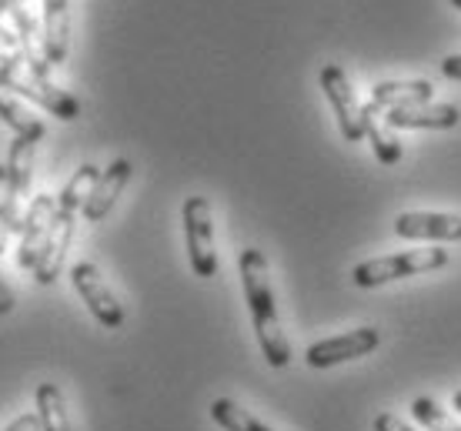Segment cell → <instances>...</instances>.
<instances>
[{"mask_svg":"<svg viewBox=\"0 0 461 431\" xmlns=\"http://www.w3.org/2000/svg\"><path fill=\"white\" fill-rule=\"evenodd\" d=\"M44 47L50 67L64 64L70 47V0H44Z\"/></svg>","mask_w":461,"mask_h":431,"instance_id":"14","label":"cell"},{"mask_svg":"<svg viewBox=\"0 0 461 431\" xmlns=\"http://www.w3.org/2000/svg\"><path fill=\"white\" fill-rule=\"evenodd\" d=\"M37 140L41 138H14L11 154H7V171H11V187H14V201H17V204H21V198L31 191Z\"/></svg>","mask_w":461,"mask_h":431,"instance_id":"17","label":"cell"},{"mask_svg":"<svg viewBox=\"0 0 461 431\" xmlns=\"http://www.w3.org/2000/svg\"><path fill=\"white\" fill-rule=\"evenodd\" d=\"M54 214H58V198L50 194H37L27 211H23L21 221V245H17V265L23 271H34L41 255L47 247V238H50V224H54Z\"/></svg>","mask_w":461,"mask_h":431,"instance_id":"7","label":"cell"},{"mask_svg":"<svg viewBox=\"0 0 461 431\" xmlns=\"http://www.w3.org/2000/svg\"><path fill=\"white\" fill-rule=\"evenodd\" d=\"M431 97H435L431 81H384L371 87L368 104L381 114V111H392V107L404 104H428Z\"/></svg>","mask_w":461,"mask_h":431,"instance_id":"15","label":"cell"},{"mask_svg":"<svg viewBox=\"0 0 461 431\" xmlns=\"http://www.w3.org/2000/svg\"><path fill=\"white\" fill-rule=\"evenodd\" d=\"M378 328H351L348 335H338V338H324L314 341L304 362L312 368H335L341 362H351V358H361V355H371L378 348Z\"/></svg>","mask_w":461,"mask_h":431,"instance_id":"8","label":"cell"},{"mask_svg":"<svg viewBox=\"0 0 461 431\" xmlns=\"http://www.w3.org/2000/svg\"><path fill=\"white\" fill-rule=\"evenodd\" d=\"M74 221H77V211L58 208L44 255H41V261H37V268H34L37 284H54V281H58L60 268H64V261H68V247H70V238H74Z\"/></svg>","mask_w":461,"mask_h":431,"instance_id":"11","label":"cell"},{"mask_svg":"<svg viewBox=\"0 0 461 431\" xmlns=\"http://www.w3.org/2000/svg\"><path fill=\"white\" fill-rule=\"evenodd\" d=\"M211 418L218 421L224 431H271L267 425L254 418L251 411H244L241 405H234L230 398H218L211 401Z\"/></svg>","mask_w":461,"mask_h":431,"instance_id":"20","label":"cell"},{"mask_svg":"<svg viewBox=\"0 0 461 431\" xmlns=\"http://www.w3.org/2000/svg\"><path fill=\"white\" fill-rule=\"evenodd\" d=\"M441 74L448 81H461V54H451V58L441 60Z\"/></svg>","mask_w":461,"mask_h":431,"instance_id":"26","label":"cell"},{"mask_svg":"<svg viewBox=\"0 0 461 431\" xmlns=\"http://www.w3.org/2000/svg\"><path fill=\"white\" fill-rule=\"evenodd\" d=\"M34 398H37V418H41V431H70L64 391H60L54 382H41Z\"/></svg>","mask_w":461,"mask_h":431,"instance_id":"18","label":"cell"},{"mask_svg":"<svg viewBox=\"0 0 461 431\" xmlns=\"http://www.w3.org/2000/svg\"><path fill=\"white\" fill-rule=\"evenodd\" d=\"M445 265H448V251L445 247H425V251H404V255H384L361 261L351 271V281H355L357 288H378V284H388V281L438 271Z\"/></svg>","mask_w":461,"mask_h":431,"instance_id":"3","label":"cell"},{"mask_svg":"<svg viewBox=\"0 0 461 431\" xmlns=\"http://www.w3.org/2000/svg\"><path fill=\"white\" fill-rule=\"evenodd\" d=\"M0 121H4L17 138H44V124L27 111L21 94H14L4 81H0Z\"/></svg>","mask_w":461,"mask_h":431,"instance_id":"16","label":"cell"},{"mask_svg":"<svg viewBox=\"0 0 461 431\" xmlns=\"http://www.w3.org/2000/svg\"><path fill=\"white\" fill-rule=\"evenodd\" d=\"M241 284L244 298H248V311L254 321V335L261 345V355L271 368H285L291 362V345L281 331L277 321V304H275V288H271V274H267V257L258 247H244L241 251Z\"/></svg>","mask_w":461,"mask_h":431,"instance_id":"1","label":"cell"},{"mask_svg":"<svg viewBox=\"0 0 461 431\" xmlns=\"http://www.w3.org/2000/svg\"><path fill=\"white\" fill-rule=\"evenodd\" d=\"M70 281H74V292L84 298V304H87V311L94 315L97 325L111 328V331L124 325V308H121V301L114 298V292L107 288V281H104V274L97 271V265L77 261V265L70 268Z\"/></svg>","mask_w":461,"mask_h":431,"instance_id":"6","label":"cell"},{"mask_svg":"<svg viewBox=\"0 0 461 431\" xmlns=\"http://www.w3.org/2000/svg\"><path fill=\"white\" fill-rule=\"evenodd\" d=\"M451 4H455V7H458V11H461V0H451Z\"/></svg>","mask_w":461,"mask_h":431,"instance_id":"30","label":"cell"},{"mask_svg":"<svg viewBox=\"0 0 461 431\" xmlns=\"http://www.w3.org/2000/svg\"><path fill=\"white\" fill-rule=\"evenodd\" d=\"M11 13L14 27H17V44H21L27 67L34 70L37 77H47L50 74V60H47L44 47V27H37V17L31 13V0H11Z\"/></svg>","mask_w":461,"mask_h":431,"instance_id":"12","label":"cell"},{"mask_svg":"<svg viewBox=\"0 0 461 431\" xmlns=\"http://www.w3.org/2000/svg\"><path fill=\"white\" fill-rule=\"evenodd\" d=\"M14 54H17V50H7V47L0 44V64H7V60H11Z\"/></svg>","mask_w":461,"mask_h":431,"instance_id":"28","label":"cell"},{"mask_svg":"<svg viewBox=\"0 0 461 431\" xmlns=\"http://www.w3.org/2000/svg\"><path fill=\"white\" fill-rule=\"evenodd\" d=\"M451 409H458V415H461V391H455V395H451Z\"/></svg>","mask_w":461,"mask_h":431,"instance_id":"29","label":"cell"},{"mask_svg":"<svg viewBox=\"0 0 461 431\" xmlns=\"http://www.w3.org/2000/svg\"><path fill=\"white\" fill-rule=\"evenodd\" d=\"M21 221H23V214H21V208H17V201H14L11 171H7V164H0V255H4V247H7L11 231H21Z\"/></svg>","mask_w":461,"mask_h":431,"instance_id":"19","label":"cell"},{"mask_svg":"<svg viewBox=\"0 0 461 431\" xmlns=\"http://www.w3.org/2000/svg\"><path fill=\"white\" fill-rule=\"evenodd\" d=\"M131 175H134V164L127 157H117V161L107 164L101 177L94 181L91 194H87V204L81 211L84 221H104L111 208L117 204V198H121V191L127 187V181H131Z\"/></svg>","mask_w":461,"mask_h":431,"instance_id":"10","label":"cell"},{"mask_svg":"<svg viewBox=\"0 0 461 431\" xmlns=\"http://www.w3.org/2000/svg\"><path fill=\"white\" fill-rule=\"evenodd\" d=\"M375 107H365V134L371 138V148H375V157H378L381 164H398L402 161V144L394 140L392 130L378 128V121H375Z\"/></svg>","mask_w":461,"mask_h":431,"instance_id":"21","label":"cell"},{"mask_svg":"<svg viewBox=\"0 0 461 431\" xmlns=\"http://www.w3.org/2000/svg\"><path fill=\"white\" fill-rule=\"evenodd\" d=\"M411 415L425 431H461L458 418H451L435 398H415L411 401Z\"/></svg>","mask_w":461,"mask_h":431,"instance_id":"22","label":"cell"},{"mask_svg":"<svg viewBox=\"0 0 461 431\" xmlns=\"http://www.w3.org/2000/svg\"><path fill=\"white\" fill-rule=\"evenodd\" d=\"M318 81H321L324 97H328V104H331V111L338 117L341 138L351 140V144L365 138V107L357 104V94L351 87V81H348L345 70L338 67V64H324Z\"/></svg>","mask_w":461,"mask_h":431,"instance_id":"5","label":"cell"},{"mask_svg":"<svg viewBox=\"0 0 461 431\" xmlns=\"http://www.w3.org/2000/svg\"><path fill=\"white\" fill-rule=\"evenodd\" d=\"M458 117L461 114L455 104H435V101H428V104H404V107L384 111L388 128H404V130H421V128L448 130L458 124Z\"/></svg>","mask_w":461,"mask_h":431,"instance_id":"13","label":"cell"},{"mask_svg":"<svg viewBox=\"0 0 461 431\" xmlns=\"http://www.w3.org/2000/svg\"><path fill=\"white\" fill-rule=\"evenodd\" d=\"M371 431H415L411 425H404L398 415H392V411H381L378 418L371 421Z\"/></svg>","mask_w":461,"mask_h":431,"instance_id":"24","label":"cell"},{"mask_svg":"<svg viewBox=\"0 0 461 431\" xmlns=\"http://www.w3.org/2000/svg\"><path fill=\"white\" fill-rule=\"evenodd\" d=\"M14 311V292L11 284L4 281V274H0V315H11Z\"/></svg>","mask_w":461,"mask_h":431,"instance_id":"27","label":"cell"},{"mask_svg":"<svg viewBox=\"0 0 461 431\" xmlns=\"http://www.w3.org/2000/svg\"><path fill=\"white\" fill-rule=\"evenodd\" d=\"M4 431H41V418H37V411H31V415H21V418H14Z\"/></svg>","mask_w":461,"mask_h":431,"instance_id":"25","label":"cell"},{"mask_svg":"<svg viewBox=\"0 0 461 431\" xmlns=\"http://www.w3.org/2000/svg\"><path fill=\"white\" fill-rule=\"evenodd\" d=\"M0 44L7 50H21L17 44V27H14V13H11V0H0Z\"/></svg>","mask_w":461,"mask_h":431,"instance_id":"23","label":"cell"},{"mask_svg":"<svg viewBox=\"0 0 461 431\" xmlns=\"http://www.w3.org/2000/svg\"><path fill=\"white\" fill-rule=\"evenodd\" d=\"M394 234L404 241H461V218L435 211H404L394 218Z\"/></svg>","mask_w":461,"mask_h":431,"instance_id":"9","label":"cell"},{"mask_svg":"<svg viewBox=\"0 0 461 431\" xmlns=\"http://www.w3.org/2000/svg\"><path fill=\"white\" fill-rule=\"evenodd\" d=\"M0 81L7 84L14 94H21L23 101H34L37 107L50 111V114L60 117V121H77V117H81V101H77L74 94L54 87L50 77H37L34 70L27 67V60H23L21 50H17L7 64H0Z\"/></svg>","mask_w":461,"mask_h":431,"instance_id":"2","label":"cell"},{"mask_svg":"<svg viewBox=\"0 0 461 431\" xmlns=\"http://www.w3.org/2000/svg\"><path fill=\"white\" fill-rule=\"evenodd\" d=\"M185 218V241L191 271L197 278H214L218 274V247H214V218H211V201L201 194H191L181 208Z\"/></svg>","mask_w":461,"mask_h":431,"instance_id":"4","label":"cell"}]
</instances>
